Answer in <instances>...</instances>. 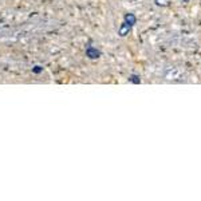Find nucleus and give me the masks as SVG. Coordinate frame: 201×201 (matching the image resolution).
Segmentation results:
<instances>
[{"label":"nucleus","instance_id":"1","mask_svg":"<svg viewBox=\"0 0 201 201\" xmlns=\"http://www.w3.org/2000/svg\"><path fill=\"white\" fill-rule=\"evenodd\" d=\"M86 55H87L90 59H97V58H99L100 53L97 50L95 47H93V46H87V47H86Z\"/></svg>","mask_w":201,"mask_h":201},{"label":"nucleus","instance_id":"2","mask_svg":"<svg viewBox=\"0 0 201 201\" xmlns=\"http://www.w3.org/2000/svg\"><path fill=\"white\" fill-rule=\"evenodd\" d=\"M130 28H131V26H129L127 23H125L123 22L122 24H121V27H119V30H118V34L121 36H126L127 34H129V31H130Z\"/></svg>","mask_w":201,"mask_h":201},{"label":"nucleus","instance_id":"3","mask_svg":"<svg viewBox=\"0 0 201 201\" xmlns=\"http://www.w3.org/2000/svg\"><path fill=\"white\" fill-rule=\"evenodd\" d=\"M125 23H127V24L131 27L134 26L137 23V18L134 16V13H126V15H125Z\"/></svg>","mask_w":201,"mask_h":201},{"label":"nucleus","instance_id":"4","mask_svg":"<svg viewBox=\"0 0 201 201\" xmlns=\"http://www.w3.org/2000/svg\"><path fill=\"white\" fill-rule=\"evenodd\" d=\"M156 4L161 5V7H166L170 4V0H156Z\"/></svg>","mask_w":201,"mask_h":201},{"label":"nucleus","instance_id":"5","mask_svg":"<svg viewBox=\"0 0 201 201\" xmlns=\"http://www.w3.org/2000/svg\"><path fill=\"white\" fill-rule=\"evenodd\" d=\"M129 81L130 82H133V83H141V78L138 77V75H130V78H129Z\"/></svg>","mask_w":201,"mask_h":201},{"label":"nucleus","instance_id":"6","mask_svg":"<svg viewBox=\"0 0 201 201\" xmlns=\"http://www.w3.org/2000/svg\"><path fill=\"white\" fill-rule=\"evenodd\" d=\"M43 70V67H40V66H36V69H34V73H40V71Z\"/></svg>","mask_w":201,"mask_h":201},{"label":"nucleus","instance_id":"7","mask_svg":"<svg viewBox=\"0 0 201 201\" xmlns=\"http://www.w3.org/2000/svg\"><path fill=\"white\" fill-rule=\"evenodd\" d=\"M181 1H182V3H188L189 0H181Z\"/></svg>","mask_w":201,"mask_h":201}]
</instances>
